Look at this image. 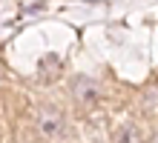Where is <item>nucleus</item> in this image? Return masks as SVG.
Returning <instances> with one entry per match:
<instances>
[{"label":"nucleus","mask_w":158,"mask_h":143,"mask_svg":"<svg viewBox=\"0 0 158 143\" xmlns=\"http://www.w3.org/2000/svg\"><path fill=\"white\" fill-rule=\"evenodd\" d=\"M40 129L49 137H60L63 135V114L58 109H43V114H40Z\"/></svg>","instance_id":"1"},{"label":"nucleus","mask_w":158,"mask_h":143,"mask_svg":"<svg viewBox=\"0 0 158 143\" xmlns=\"http://www.w3.org/2000/svg\"><path fill=\"white\" fill-rule=\"evenodd\" d=\"M118 143H138V135H135V126H124L118 132Z\"/></svg>","instance_id":"2"}]
</instances>
